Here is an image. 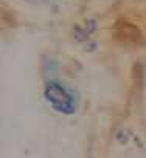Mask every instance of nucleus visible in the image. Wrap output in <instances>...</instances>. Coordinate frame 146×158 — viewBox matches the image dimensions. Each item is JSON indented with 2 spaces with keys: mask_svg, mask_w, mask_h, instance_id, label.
<instances>
[{
  "mask_svg": "<svg viewBox=\"0 0 146 158\" xmlns=\"http://www.w3.org/2000/svg\"><path fill=\"white\" fill-rule=\"evenodd\" d=\"M45 95L56 110L65 113H71L75 110V98L59 82H50L45 89Z\"/></svg>",
  "mask_w": 146,
  "mask_h": 158,
  "instance_id": "obj_1",
  "label": "nucleus"
}]
</instances>
